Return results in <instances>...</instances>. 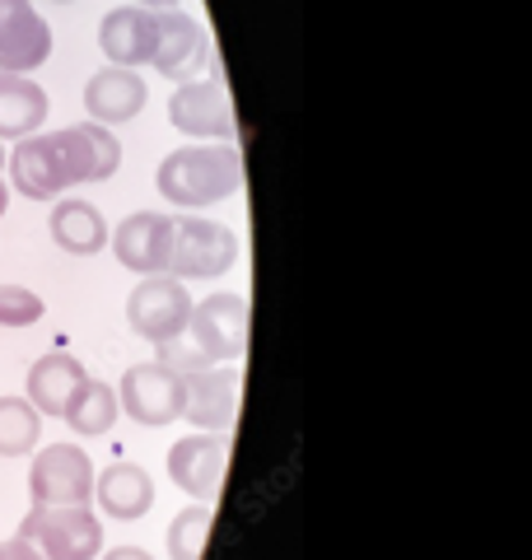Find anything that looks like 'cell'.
<instances>
[{
	"label": "cell",
	"mask_w": 532,
	"mask_h": 560,
	"mask_svg": "<svg viewBox=\"0 0 532 560\" xmlns=\"http://www.w3.org/2000/svg\"><path fill=\"white\" fill-rule=\"evenodd\" d=\"M243 346H247V300L243 294H210V300L192 304L183 337L154 346V355L173 374H197L210 370V364L239 360Z\"/></svg>",
	"instance_id": "7a4b0ae2"
},
{
	"label": "cell",
	"mask_w": 532,
	"mask_h": 560,
	"mask_svg": "<svg viewBox=\"0 0 532 560\" xmlns=\"http://www.w3.org/2000/svg\"><path fill=\"white\" fill-rule=\"evenodd\" d=\"M51 57V28L33 0H0V70L33 75Z\"/></svg>",
	"instance_id": "8fae6325"
},
{
	"label": "cell",
	"mask_w": 532,
	"mask_h": 560,
	"mask_svg": "<svg viewBox=\"0 0 532 560\" xmlns=\"http://www.w3.org/2000/svg\"><path fill=\"white\" fill-rule=\"evenodd\" d=\"M20 537H28L47 560H99L103 551V523L89 504H33Z\"/></svg>",
	"instance_id": "277c9868"
},
{
	"label": "cell",
	"mask_w": 532,
	"mask_h": 560,
	"mask_svg": "<svg viewBox=\"0 0 532 560\" xmlns=\"http://www.w3.org/2000/svg\"><path fill=\"white\" fill-rule=\"evenodd\" d=\"M43 440V416L28 397H0V458H24Z\"/></svg>",
	"instance_id": "44dd1931"
},
{
	"label": "cell",
	"mask_w": 532,
	"mask_h": 560,
	"mask_svg": "<svg viewBox=\"0 0 532 560\" xmlns=\"http://www.w3.org/2000/svg\"><path fill=\"white\" fill-rule=\"evenodd\" d=\"M51 238H57V248H66L70 257H94L99 248H108V224H103L99 206L66 197L51 206Z\"/></svg>",
	"instance_id": "ffe728a7"
},
{
	"label": "cell",
	"mask_w": 532,
	"mask_h": 560,
	"mask_svg": "<svg viewBox=\"0 0 532 560\" xmlns=\"http://www.w3.org/2000/svg\"><path fill=\"white\" fill-rule=\"evenodd\" d=\"M136 5H140V10H173L177 0H136Z\"/></svg>",
	"instance_id": "4316f807"
},
{
	"label": "cell",
	"mask_w": 532,
	"mask_h": 560,
	"mask_svg": "<svg viewBox=\"0 0 532 560\" xmlns=\"http://www.w3.org/2000/svg\"><path fill=\"white\" fill-rule=\"evenodd\" d=\"M210 61V43L201 20L177 10H154V57L150 66L173 84H187Z\"/></svg>",
	"instance_id": "9c48e42d"
},
{
	"label": "cell",
	"mask_w": 532,
	"mask_h": 560,
	"mask_svg": "<svg viewBox=\"0 0 532 560\" xmlns=\"http://www.w3.org/2000/svg\"><path fill=\"white\" fill-rule=\"evenodd\" d=\"M224 440L216 434H187L169 448V477L177 490H187L192 500H216L224 486Z\"/></svg>",
	"instance_id": "4fadbf2b"
},
{
	"label": "cell",
	"mask_w": 532,
	"mask_h": 560,
	"mask_svg": "<svg viewBox=\"0 0 532 560\" xmlns=\"http://www.w3.org/2000/svg\"><path fill=\"white\" fill-rule=\"evenodd\" d=\"M122 168V140L99 121L14 140L10 178L28 201H57L80 183H108Z\"/></svg>",
	"instance_id": "6da1fadb"
},
{
	"label": "cell",
	"mask_w": 532,
	"mask_h": 560,
	"mask_svg": "<svg viewBox=\"0 0 532 560\" xmlns=\"http://www.w3.org/2000/svg\"><path fill=\"white\" fill-rule=\"evenodd\" d=\"M117 407L127 411L136 425H173L183 416V374L169 364H131L117 383Z\"/></svg>",
	"instance_id": "52a82bcc"
},
{
	"label": "cell",
	"mask_w": 532,
	"mask_h": 560,
	"mask_svg": "<svg viewBox=\"0 0 532 560\" xmlns=\"http://www.w3.org/2000/svg\"><path fill=\"white\" fill-rule=\"evenodd\" d=\"M43 313V300L28 285H0V327H33Z\"/></svg>",
	"instance_id": "cb8c5ba5"
},
{
	"label": "cell",
	"mask_w": 532,
	"mask_h": 560,
	"mask_svg": "<svg viewBox=\"0 0 532 560\" xmlns=\"http://www.w3.org/2000/svg\"><path fill=\"white\" fill-rule=\"evenodd\" d=\"M0 168H5V150H0Z\"/></svg>",
	"instance_id": "f1b7e54d"
},
{
	"label": "cell",
	"mask_w": 532,
	"mask_h": 560,
	"mask_svg": "<svg viewBox=\"0 0 532 560\" xmlns=\"http://www.w3.org/2000/svg\"><path fill=\"white\" fill-rule=\"evenodd\" d=\"M187 318H192V294H187L183 280L140 276V285L127 300V323H131L136 337H146L150 346L177 341L187 331Z\"/></svg>",
	"instance_id": "8992f818"
},
{
	"label": "cell",
	"mask_w": 532,
	"mask_h": 560,
	"mask_svg": "<svg viewBox=\"0 0 532 560\" xmlns=\"http://www.w3.org/2000/svg\"><path fill=\"white\" fill-rule=\"evenodd\" d=\"M5 206H10V187L0 183V215H5Z\"/></svg>",
	"instance_id": "83f0119b"
},
{
	"label": "cell",
	"mask_w": 532,
	"mask_h": 560,
	"mask_svg": "<svg viewBox=\"0 0 532 560\" xmlns=\"http://www.w3.org/2000/svg\"><path fill=\"white\" fill-rule=\"evenodd\" d=\"M103 560H154V556H150V551H140V547H113Z\"/></svg>",
	"instance_id": "484cf974"
},
{
	"label": "cell",
	"mask_w": 532,
	"mask_h": 560,
	"mask_svg": "<svg viewBox=\"0 0 532 560\" xmlns=\"http://www.w3.org/2000/svg\"><path fill=\"white\" fill-rule=\"evenodd\" d=\"M61 5H66V0H61Z\"/></svg>",
	"instance_id": "f546056e"
},
{
	"label": "cell",
	"mask_w": 532,
	"mask_h": 560,
	"mask_svg": "<svg viewBox=\"0 0 532 560\" xmlns=\"http://www.w3.org/2000/svg\"><path fill=\"white\" fill-rule=\"evenodd\" d=\"M210 523H216L210 504H187V510L169 523V556L173 560H201L206 537H210Z\"/></svg>",
	"instance_id": "603a6c76"
},
{
	"label": "cell",
	"mask_w": 532,
	"mask_h": 560,
	"mask_svg": "<svg viewBox=\"0 0 532 560\" xmlns=\"http://www.w3.org/2000/svg\"><path fill=\"white\" fill-rule=\"evenodd\" d=\"M169 248L173 215H164V210H136L113 230V253L136 276H169Z\"/></svg>",
	"instance_id": "7c38bea8"
},
{
	"label": "cell",
	"mask_w": 532,
	"mask_h": 560,
	"mask_svg": "<svg viewBox=\"0 0 532 560\" xmlns=\"http://www.w3.org/2000/svg\"><path fill=\"white\" fill-rule=\"evenodd\" d=\"M94 495H99V510L108 518H146L150 504H154V481L146 477V467L136 463H113L103 477H94Z\"/></svg>",
	"instance_id": "ac0fdd59"
},
{
	"label": "cell",
	"mask_w": 532,
	"mask_h": 560,
	"mask_svg": "<svg viewBox=\"0 0 532 560\" xmlns=\"http://www.w3.org/2000/svg\"><path fill=\"white\" fill-rule=\"evenodd\" d=\"M169 121L183 136H197V140H220V145L234 140V108H229V94L220 80L177 84V94L169 98Z\"/></svg>",
	"instance_id": "30bf717a"
},
{
	"label": "cell",
	"mask_w": 532,
	"mask_h": 560,
	"mask_svg": "<svg viewBox=\"0 0 532 560\" xmlns=\"http://www.w3.org/2000/svg\"><path fill=\"white\" fill-rule=\"evenodd\" d=\"M239 411V374L234 370H197L183 374V416L197 430H229V420Z\"/></svg>",
	"instance_id": "5bb4252c"
},
{
	"label": "cell",
	"mask_w": 532,
	"mask_h": 560,
	"mask_svg": "<svg viewBox=\"0 0 532 560\" xmlns=\"http://www.w3.org/2000/svg\"><path fill=\"white\" fill-rule=\"evenodd\" d=\"M84 378H89V370H84L76 355H66V350H51V355H43L28 370V401L38 407V416H66L70 397L80 393Z\"/></svg>",
	"instance_id": "e0dca14e"
},
{
	"label": "cell",
	"mask_w": 532,
	"mask_h": 560,
	"mask_svg": "<svg viewBox=\"0 0 532 560\" xmlns=\"http://www.w3.org/2000/svg\"><path fill=\"white\" fill-rule=\"evenodd\" d=\"M169 206H216L243 187V160L234 145H187L173 150L154 173Z\"/></svg>",
	"instance_id": "3957f363"
},
{
	"label": "cell",
	"mask_w": 532,
	"mask_h": 560,
	"mask_svg": "<svg viewBox=\"0 0 532 560\" xmlns=\"http://www.w3.org/2000/svg\"><path fill=\"white\" fill-rule=\"evenodd\" d=\"M0 560H47L38 547H33V541L28 537H20V533H14L10 541H0Z\"/></svg>",
	"instance_id": "d4e9b609"
},
{
	"label": "cell",
	"mask_w": 532,
	"mask_h": 560,
	"mask_svg": "<svg viewBox=\"0 0 532 560\" xmlns=\"http://www.w3.org/2000/svg\"><path fill=\"white\" fill-rule=\"evenodd\" d=\"M99 47L113 66H146L154 57V10L140 5H117L99 20Z\"/></svg>",
	"instance_id": "2e32d148"
},
{
	"label": "cell",
	"mask_w": 532,
	"mask_h": 560,
	"mask_svg": "<svg viewBox=\"0 0 532 560\" xmlns=\"http://www.w3.org/2000/svg\"><path fill=\"white\" fill-rule=\"evenodd\" d=\"M33 504H89L94 500V463L76 444H51L28 467Z\"/></svg>",
	"instance_id": "ba28073f"
},
{
	"label": "cell",
	"mask_w": 532,
	"mask_h": 560,
	"mask_svg": "<svg viewBox=\"0 0 532 560\" xmlns=\"http://www.w3.org/2000/svg\"><path fill=\"white\" fill-rule=\"evenodd\" d=\"M66 420L76 434H108L117 420V388H108V383H99V378H84L80 393L70 397Z\"/></svg>",
	"instance_id": "7402d4cb"
},
{
	"label": "cell",
	"mask_w": 532,
	"mask_h": 560,
	"mask_svg": "<svg viewBox=\"0 0 532 560\" xmlns=\"http://www.w3.org/2000/svg\"><path fill=\"white\" fill-rule=\"evenodd\" d=\"M234 261H239L234 230L201 215H173V248H169L173 280H210V276H224Z\"/></svg>",
	"instance_id": "5b68a950"
},
{
	"label": "cell",
	"mask_w": 532,
	"mask_h": 560,
	"mask_svg": "<svg viewBox=\"0 0 532 560\" xmlns=\"http://www.w3.org/2000/svg\"><path fill=\"white\" fill-rule=\"evenodd\" d=\"M47 90L28 75H5L0 70V140H24L47 121Z\"/></svg>",
	"instance_id": "d6986e66"
},
{
	"label": "cell",
	"mask_w": 532,
	"mask_h": 560,
	"mask_svg": "<svg viewBox=\"0 0 532 560\" xmlns=\"http://www.w3.org/2000/svg\"><path fill=\"white\" fill-rule=\"evenodd\" d=\"M146 98H150L146 80L127 66H103L99 75L84 84V108L99 127H122V121L140 117L146 113Z\"/></svg>",
	"instance_id": "9a60e30c"
}]
</instances>
